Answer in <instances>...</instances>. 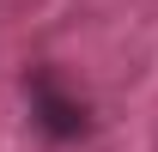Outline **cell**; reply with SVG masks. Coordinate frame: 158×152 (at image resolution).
Wrapping results in <instances>:
<instances>
[{
  "label": "cell",
  "instance_id": "6da1fadb",
  "mask_svg": "<svg viewBox=\"0 0 158 152\" xmlns=\"http://www.w3.org/2000/svg\"><path fill=\"white\" fill-rule=\"evenodd\" d=\"M24 97H31V122H37L43 140L67 146V140H85V134H91V110H85V97L67 91L55 67H31V73H24Z\"/></svg>",
  "mask_w": 158,
  "mask_h": 152
}]
</instances>
